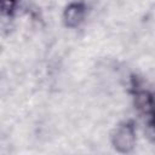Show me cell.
Listing matches in <instances>:
<instances>
[{
  "label": "cell",
  "mask_w": 155,
  "mask_h": 155,
  "mask_svg": "<svg viewBox=\"0 0 155 155\" xmlns=\"http://www.w3.org/2000/svg\"><path fill=\"white\" fill-rule=\"evenodd\" d=\"M151 108H153V115L155 116V92L151 93Z\"/></svg>",
  "instance_id": "8992f818"
},
{
  "label": "cell",
  "mask_w": 155,
  "mask_h": 155,
  "mask_svg": "<svg viewBox=\"0 0 155 155\" xmlns=\"http://www.w3.org/2000/svg\"><path fill=\"white\" fill-rule=\"evenodd\" d=\"M147 117L148 119H147V124L144 127V133L150 142H155V116L150 115Z\"/></svg>",
  "instance_id": "5b68a950"
},
{
  "label": "cell",
  "mask_w": 155,
  "mask_h": 155,
  "mask_svg": "<svg viewBox=\"0 0 155 155\" xmlns=\"http://www.w3.org/2000/svg\"><path fill=\"white\" fill-rule=\"evenodd\" d=\"M17 8V0H0V10L2 16L11 17Z\"/></svg>",
  "instance_id": "277c9868"
},
{
  "label": "cell",
  "mask_w": 155,
  "mask_h": 155,
  "mask_svg": "<svg viewBox=\"0 0 155 155\" xmlns=\"http://www.w3.org/2000/svg\"><path fill=\"white\" fill-rule=\"evenodd\" d=\"M113 148L121 154L131 153L136 145V127L132 121L120 122L110 136Z\"/></svg>",
  "instance_id": "6da1fadb"
},
{
  "label": "cell",
  "mask_w": 155,
  "mask_h": 155,
  "mask_svg": "<svg viewBox=\"0 0 155 155\" xmlns=\"http://www.w3.org/2000/svg\"><path fill=\"white\" fill-rule=\"evenodd\" d=\"M133 103L134 107L139 113H142L145 116L153 115V108H151V93L138 88L133 91Z\"/></svg>",
  "instance_id": "3957f363"
},
{
  "label": "cell",
  "mask_w": 155,
  "mask_h": 155,
  "mask_svg": "<svg viewBox=\"0 0 155 155\" xmlns=\"http://www.w3.org/2000/svg\"><path fill=\"white\" fill-rule=\"evenodd\" d=\"M86 16V5L81 1H73L68 4L63 11V24L67 28H76L79 27Z\"/></svg>",
  "instance_id": "7a4b0ae2"
}]
</instances>
